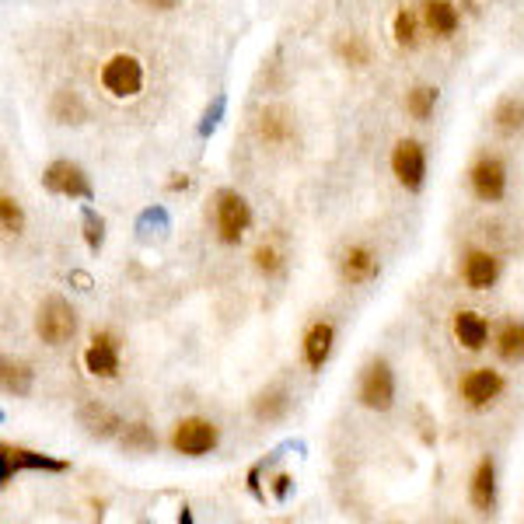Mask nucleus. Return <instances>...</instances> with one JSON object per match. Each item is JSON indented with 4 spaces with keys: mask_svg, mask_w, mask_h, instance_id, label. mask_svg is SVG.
Listing matches in <instances>:
<instances>
[{
    "mask_svg": "<svg viewBox=\"0 0 524 524\" xmlns=\"http://www.w3.org/2000/svg\"><path fill=\"white\" fill-rule=\"evenodd\" d=\"M392 172L399 179V186H406L409 193L423 186L427 179V154H423L420 140H399L392 151Z\"/></svg>",
    "mask_w": 524,
    "mask_h": 524,
    "instance_id": "obj_6",
    "label": "nucleus"
},
{
    "mask_svg": "<svg viewBox=\"0 0 524 524\" xmlns=\"http://www.w3.org/2000/svg\"><path fill=\"white\" fill-rule=\"evenodd\" d=\"M500 392H504V378L497 371H490V367H479V371L462 378V399L472 409H486L490 402L500 399Z\"/></svg>",
    "mask_w": 524,
    "mask_h": 524,
    "instance_id": "obj_9",
    "label": "nucleus"
},
{
    "mask_svg": "<svg viewBox=\"0 0 524 524\" xmlns=\"http://www.w3.org/2000/svg\"><path fill=\"white\" fill-rule=\"evenodd\" d=\"M46 189L49 193H56V196H70V200H74V196H84V200H88L91 196L88 175H84L77 165H70V161H56V165H49Z\"/></svg>",
    "mask_w": 524,
    "mask_h": 524,
    "instance_id": "obj_10",
    "label": "nucleus"
},
{
    "mask_svg": "<svg viewBox=\"0 0 524 524\" xmlns=\"http://www.w3.org/2000/svg\"><path fill=\"white\" fill-rule=\"evenodd\" d=\"M256 269L266 276H276L283 269V252L276 245H259L256 249Z\"/></svg>",
    "mask_w": 524,
    "mask_h": 524,
    "instance_id": "obj_25",
    "label": "nucleus"
},
{
    "mask_svg": "<svg viewBox=\"0 0 524 524\" xmlns=\"http://www.w3.org/2000/svg\"><path fill=\"white\" fill-rule=\"evenodd\" d=\"M332 339H336V329L329 322H315L304 332V360H308L311 371H322V364L332 353Z\"/></svg>",
    "mask_w": 524,
    "mask_h": 524,
    "instance_id": "obj_15",
    "label": "nucleus"
},
{
    "mask_svg": "<svg viewBox=\"0 0 524 524\" xmlns=\"http://www.w3.org/2000/svg\"><path fill=\"white\" fill-rule=\"evenodd\" d=\"M102 88L109 91L112 98H133L144 88V63L137 56H112L102 67Z\"/></svg>",
    "mask_w": 524,
    "mask_h": 524,
    "instance_id": "obj_2",
    "label": "nucleus"
},
{
    "mask_svg": "<svg viewBox=\"0 0 524 524\" xmlns=\"http://www.w3.org/2000/svg\"><path fill=\"white\" fill-rule=\"evenodd\" d=\"M469 186H472V193H476L483 203L504 200V193H507V168H504V161H500V158L476 161V165H472V172H469Z\"/></svg>",
    "mask_w": 524,
    "mask_h": 524,
    "instance_id": "obj_7",
    "label": "nucleus"
},
{
    "mask_svg": "<svg viewBox=\"0 0 524 524\" xmlns=\"http://www.w3.org/2000/svg\"><path fill=\"white\" fill-rule=\"evenodd\" d=\"M262 137H266L269 144H283V140L290 137L287 119H283L280 112H262Z\"/></svg>",
    "mask_w": 524,
    "mask_h": 524,
    "instance_id": "obj_24",
    "label": "nucleus"
},
{
    "mask_svg": "<svg viewBox=\"0 0 524 524\" xmlns=\"http://www.w3.org/2000/svg\"><path fill=\"white\" fill-rule=\"evenodd\" d=\"M133 4L151 7V11H168V7H175V0H133Z\"/></svg>",
    "mask_w": 524,
    "mask_h": 524,
    "instance_id": "obj_30",
    "label": "nucleus"
},
{
    "mask_svg": "<svg viewBox=\"0 0 524 524\" xmlns=\"http://www.w3.org/2000/svg\"><path fill=\"white\" fill-rule=\"evenodd\" d=\"M469 500H472V507L483 514L497 507V465H493V458H483V462H479L476 476H472Z\"/></svg>",
    "mask_w": 524,
    "mask_h": 524,
    "instance_id": "obj_12",
    "label": "nucleus"
},
{
    "mask_svg": "<svg viewBox=\"0 0 524 524\" xmlns=\"http://www.w3.org/2000/svg\"><path fill=\"white\" fill-rule=\"evenodd\" d=\"M123 444L133 451H151L154 448V434L144 427V423H130V427L123 430Z\"/></svg>",
    "mask_w": 524,
    "mask_h": 524,
    "instance_id": "obj_26",
    "label": "nucleus"
},
{
    "mask_svg": "<svg viewBox=\"0 0 524 524\" xmlns=\"http://www.w3.org/2000/svg\"><path fill=\"white\" fill-rule=\"evenodd\" d=\"M493 126H497L504 137L518 133L524 126V102H518V98H504V102L497 105V112H493Z\"/></svg>",
    "mask_w": 524,
    "mask_h": 524,
    "instance_id": "obj_17",
    "label": "nucleus"
},
{
    "mask_svg": "<svg viewBox=\"0 0 524 524\" xmlns=\"http://www.w3.org/2000/svg\"><path fill=\"white\" fill-rule=\"evenodd\" d=\"M423 21H427V28L434 35H441V39H448V35L458 32V7L451 4V0H427L423 4Z\"/></svg>",
    "mask_w": 524,
    "mask_h": 524,
    "instance_id": "obj_16",
    "label": "nucleus"
},
{
    "mask_svg": "<svg viewBox=\"0 0 524 524\" xmlns=\"http://www.w3.org/2000/svg\"><path fill=\"white\" fill-rule=\"evenodd\" d=\"M434 105H437V88H430V84H420V88H413L406 95V112L416 123L434 116Z\"/></svg>",
    "mask_w": 524,
    "mask_h": 524,
    "instance_id": "obj_19",
    "label": "nucleus"
},
{
    "mask_svg": "<svg viewBox=\"0 0 524 524\" xmlns=\"http://www.w3.org/2000/svg\"><path fill=\"white\" fill-rule=\"evenodd\" d=\"M84 224H88V245L91 249H98V242H102V221H95V217L88 214V221Z\"/></svg>",
    "mask_w": 524,
    "mask_h": 524,
    "instance_id": "obj_29",
    "label": "nucleus"
},
{
    "mask_svg": "<svg viewBox=\"0 0 524 524\" xmlns=\"http://www.w3.org/2000/svg\"><path fill=\"white\" fill-rule=\"evenodd\" d=\"M214 444H217V427L210 420L189 416V420L175 423L172 448L179 451V455L200 458V455H207V451H214Z\"/></svg>",
    "mask_w": 524,
    "mask_h": 524,
    "instance_id": "obj_5",
    "label": "nucleus"
},
{
    "mask_svg": "<svg viewBox=\"0 0 524 524\" xmlns=\"http://www.w3.org/2000/svg\"><path fill=\"white\" fill-rule=\"evenodd\" d=\"M0 221H4L7 235H18V231L25 228V217H21L18 200H11V196H4V200H0Z\"/></svg>",
    "mask_w": 524,
    "mask_h": 524,
    "instance_id": "obj_27",
    "label": "nucleus"
},
{
    "mask_svg": "<svg viewBox=\"0 0 524 524\" xmlns=\"http://www.w3.org/2000/svg\"><path fill=\"white\" fill-rule=\"evenodd\" d=\"M339 53H343V60L353 63V67H364V63H367V46L357 39V35H350V39L339 46Z\"/></svg>",
    "mask_w": 524,
    "mask_h": 524,
    "instance_id": "obj_28",
    "label": "nucleus"
},
{
    "mask_svg": "<svg viewBox=\"0 0 524 524\" xmlns=\"http://www.w3.org/2000/svg\"><path fill=\"white\" fill-rule=\"evenodd\" d=\"M360 402H364L367 409H378V413L392 409L395 374H392V367H388L385 360H374V364L364 371V378H360Z\"/></svg>",
    "mask_w": 524,
    "mask_h": 524,
    "instance_id": "obj_4",
    "label": "nucleus"
},
{
    "mask_svg": "<svg viewBox=\"0 0 524 524\" xmlns=\"http://www.w3.org/2000/svg\"><path fill=\"white\" fill-rule=\"evenodd\" d=\"M283 413H287V395H283L280 388H276V392L259 395V402H256L259 420H280Z\"/></svg>",
    "mask_w": 524,
    "mask_h": 524,
    "instance_id": "obj_22",
    "label": "nucleus"
},
{
    "mask_svg": "<svg viewBox=\"0 0 524 524\" xmlns=\"http://www.w3.org/2000/svg\"><path fill=\"white\" fill-rule=\"evenodd\" d=\"M392 35L402 49H413L416 42H420V18H416L413 11H399L392 21Z\"/></svg>",
    "mask_w": 524,
    "mask_h": 524,
    "instance_id": "obj_20",
    "label": "nucleus"
},
{
    "mask_svg": "<svg viewBox=\"0 0 524 524\" xmlns=\"http://www.w3.org/2000/svg\"><path fill=\"white\" fill-rule=\"evenodd\" d=\"M462 276L472 290H490L500 276V262L493 252H469V259H465V266H462Z\"/></svg>",
    "mask_w": 524,
    "mask_h": 524,
    "instance_id": "obj_14",
    "label": "nucleus"
},
{
    "mask_svg": "<svg viewBox=\"0 0 524 524\" xmlns=\"http://www.w3.org/2000/svg\"><path fill=\"white\" fill-rule=\"evenodd\" d=\"M339 276H343V283H350V287L374 280V276H378V256H374L367 245H353V249H346L343 259H339Z\"/></svg>",
    "mask_w": 524,
    "mask_h": 524,
    "instance_id": "obj_11",
    "label": "nucleus"
},
{
    "mask_svg": "<svg viewBox=\"0 0 524 524\" xmlns=\"http://www.w3.org/2000/svg\"><path fill=\"white\" fill-rule=\"evenodd\" d=\"M214 217H217V238H221L224 245H238L245 238V231H249V224H252L249 203H245L238 193H231V189L217 196Z\"/></svg>",
    "mask_w": 524,
    "mask_h": 524,
    "instance_id": "obj_3",
    "label": "nucleus"
},
{
    "mask_svg": "<svg viewBox=\"0 0 524 524\" xmlns=\"http://www.w3.org/2000/svg\"><path fill=\"white\" fill-rule=\"evenodd\" d=\"M497 353L504 360H524V322H507L497 332Z\"/></svg>",
    "mask_w": 524,
    "mask_h": 524,
    "instance_id": "obj_18",
    "label": "nucleus"
},
{
    "mask_svg": "<svg viewBox=\"0 0 524 524\" xmlns=\"http://www.w3.org/2000/svg\"><path fill=\"white\" fill-rule=\"evenodd\" d=\"M35 332H39L42 343L49 346H63L70 336L77 332V315L74 308H70L63 297H49L46 304L39 308V315H35Z\"/></svg>",
    "mask_w": 524,
    "mask_h": 524,
    "instance_id": "obj_1",
    "label": "nucleus"
},
{
    "mask_svg": "<svg viewBox=\"0 0 524 524\" xmlns=\"http://www.w3.org/2000/svg\"><path fill=\"white\" fill-rule=\"evenodd\" d=\"M81 423L91 430V434H98V437L116 434V427H119V420H116V416H112L105 406H88V409L81 413Z\"/></svg>",
    "mask_w": 524,
    "mask_h": 524,
    "instance_id": "obj_21",
    "label": "nucleus"
},
{
    "mask_svg": "<svg viewBox=\"0 0 524 524\" xmlns=\"http://www.w3.org/2000/svg\"><path fill=\"white\" fill-rule=\"evenodd\" d=\"M84 367L95 378H116L119 374V339L112 332H95L91 346L84 350Z\"/></svg>",
    "mask_w": 524,
    "mask_h": 524,
    "instance_id": "obj_8",
    "label": "nucleus"
},
{
    "mask_svg": "<svg viewBox=\"0 0 524 524\" xmlns=\"http://www.w3.org/2000/svg\"><path fill=\"white\" fill-rule=\"evenodd\" d=\"M4 388L7 392H14V395H25L28 388H32V371H28L25 364H11V360H7L4 364Z\"/></svg>",
    "mask_w": 524,
    "mask_h": 524,
    "instance_id": "obj_23",
    "label": "nucleus"
},
{
    "mask_svg": "<svg viewBox=\"0 0 524 524\" xmlns=\"http://www.w3.org/2000/svg\"><path fill=\"white\" fill-rule=\"evenodd\" d=\"M455 339L465 346L469 353H479L490 343V325L479 311H458L455 315Z\"/></svg>",
    "mask_w": 524,
    "mask_h": 524,
    "instance_id": "obj_13",
    "label": "nucleus"
}]
</instances>
